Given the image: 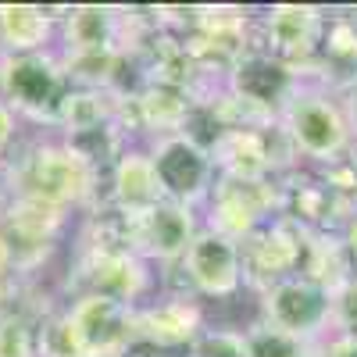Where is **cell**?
<instances>
[{"instance_id":"1","label":"cell","mask_w":357,"mask_h":357,"mask_svg":"<svg viewBox=\"0 0 357 357\" xmlns=\"http://www.w3.org/2000/svg\"><path fill=\"white\" fill-rule=\"evenodd\" d=\"M8 165H11V193L43 200L50 207H61L68 215L93 211L97 204L107 200L100 193V186H107V183L61 136H43L25 146H15Z\"/></svg>"},{"instance_id":"2","label":"cell","mask_w":357,"mask_h":357,"mask_svg":"<svg viewBox=\"0 0 357 357\" xmlns=\"http://www.w3.org/2000/svg\"><path fill=\"white\" fill-rule=\"evenodd\" d=\"M279 126L296 151V158L314 168H333L357 158L340 93L318 82H301L279 111Z\"/></svg>"},{"instance_id":"3","label":"cell","mask_w":357,"mask_h":357,"mask_svg":"<svg viewBox=\"0 0 357 357\" xmlns=\"http://www.w3.org/2000/svg\"><path fill=\"white\" fill-rule=\"evenodd\" d=\"M72 93L65 65L54 50L43 54H8L0 57V100H4L22 122H33L57 132L61 107Z\"/></svg>"},{"instance_id":"4","label":"cell","mask_w":357,"mask_h":357,"mask_svg":"<svg viewBox=\"0 0 357 357\" xmlns=\"http://www.w3.org/2000/svg\"><path fill=\"white\" fill-rule=\"evenodd\" d=\"M68 289L114 296L129 307L146 304V293L154 289L151 261H143L132 247H89L79 243L68 264Z\"/></svg>"},{"instance_id":"5","label":"cell","mask_w":357,"mask_h":357,"mask_svg":"<svg viewBox=\"0 0 357 357\" xmlns=\"http://www.w3.org/2000/svg\"><path fill=\"white\" fill-rule=\"evenodd\" d=\"M204 211H207L204 215L207 229L229 236L236 243H247L261 225L279 218L282 186H279V178H254V183H247V178L218 175Z\"/></svg>"},{"instance_id":"6","label":"cell","mask_w":357,"mask_h":357,"mask_svg":"<svg viewBox=\"0 0 357 357\" xmlns=\"http://www.w3.org/2000/svg\"><path fill=\"white\" fill-rule=\"evenodd\" d=\"M146 151H151L165 200L193 207V211L207 204V197H211V190L218 183V168H215V158L207 146H200L186 132H175V136L151 139Z\"/></svg>"},{"instance_id":"7","label":"cell","mask_w":357,"mask_h":357,"mask_svg":"<svg viewBox=\"0 0 357 357\" xmlns=\"http://www.w3.org/2000/svg\"><path fill=\"white\" fill-rule=\"evenodd\" d=\"M325 25H329V15L321 8L311 4H272L264 15H257V43L286 61L301 82L311 75L318 50H321V36Z\"/></svg>"},{"instance_id":"8","label":"cell","mask_w":357,"mask_h":357,"mask_svg":"<svg viewBox=\"0 0 357 357\" xmlns=\"http://www.w3.org/2000/svg\"><path fill=\"white\" fill-rule=\"evenodd\" d=\"M257 301H261V321L275 325L289 336L321 343L333 333V293L304 275L268 286L264 293H257Z\"/></svg>"},{"instance_id":"9","label":"cell","mask_w":357,"mask_h":357,"mask_svg":"<svg viewBox=\"0 0 357 357\" xmlns=\"http://www.w3.org/2000/svg\"><path fill=\"white\" fill-rule=\"evenodd\" d=\"M86 357H122L139 347L136 307L100 293H79L65 304Z\"/></svg>"},{"instance_id":"10","label":"cell","mask_w":357,"mask_h":357,"mask_svg":"<svg viewBox=\"0 0 357 357\" xmlns=\"http://www.w3.org/2000/svg\"><path fill=\"white\" fill-rule=\"evenodd\" d=\"M304 247H307V232L296 229L293 222L272 218L268 225H261L247 243H240V250H243V286H250L254 293H264L268 286L301 275Z\"/></svg>"},{"instance_id":"11","label":"cell","mask_w":357,"mask_h":357,"mask_svg":"<svg viewBox=\"0 0 357 357\" xmlns=\"http://www.w3.org/2000/svg\"><path fill=\"white\" fill-rule=\"evenodd\" d=\"M282 186V211L279 218L293 222L304 232H343L347 222L357 215V200L343 197L318 175H307L301 168H293L289 175L279 178Z\"/></svg>"},{"instance_id":"12","label":"cell","mask_w":357,"mask_h":357,"mask_svg":"<svg viewBox=\"0 0 357 357\" xmlns=\"http://www.w3.org/2000/svg\"><path fill=\"white\" fill-rule=\"evenodd\" d=\"M183 272L197 301H229L243 289V250L236 240L204 225L183 257Z\"/></svg>"},{"instance_id":"13","label":"cell","mask_w":357,"mask_h":357,"mask_svg":"<svg viewBox=\"0 0 357 357\" xmlns=\"http://www.w3.org/2000/svg\"><path fill=\"white\" fill-rule=\"evenodd\" d=\"M200 229H204V218L193 207H183L175 200H161L146 215L132 218V247L143 261L168 268V264L186 257V250L197 240Z\"/></svg>"},{"instance_id":"14","label":"cell","mask_w":357,"mask_h":357,"mask_svg":"<svg viewBox=\"0 0 357 357\" xmlns=\"http://www.w3.org/2000/svg\"><path fill=\"white\" fill-rule=\"evenodd\" d=\"M61 54H129V11L111 4L61 8Z\"/></svg>"},{"instance_id":"15","label":"cell","mask_w":357,"mask_h":357,"mask_svg":"<svg viewBox=\"0 0 357 357\" xmlns=\"http://www.w3.org/2000/svg\"><path fill=\"white\" fill-rule=\"evenodd\" d=\"M296 86H301V75L286 61L272 57L261 43H254L243 57H236L225 75V89L232 97H240L261 111H272V114L282 111V104L293 97Z\"/></svg>"},{"instance_id":"16","label":"cell","mask_w":357,"mask_h":357,"mask_svg":"<svg viewBox=\"0 0 357 357\" xmlns=\"http://www.w3.org/2000/svg\"><path fill=\"white\" fill-rule=\"evenodd\" d=\"M207 329L200 301L183 296H158L136 307V336L146 350H186Z\"/></svg>"},{"instance_id":"17","label":"cell","mask_w":357,"mask_h":357,"mask_svg":"<svg viewBox=\"0 0 357 357\" xmlns=\"http://www.w3.org/2000/svg\"><path fill=\"white\" fill-rule=\"evenodd\" d=\"M165 200L158 172L151 161V151L146 146H129V151L118 158L114 172H111V186H107V204H114L122 215L139 218L151 207H158Z\"/></svg>"},{"instance_id":"18","label":"cell","mask_w":357,"mask_h":357,"mask_svg":"<svg viewBox=\"0 0 357 357\" xmlns=\"http://www.w3.org/2000/svg\"><path fill=\"white\" fill-rule=\"evenodd\" d=\"M61 11L40 4H0V43L4 54H43L54 50Z\"/></svg>"},{"instance_id":"19","label":"cell","mask_w":357,"mask_h":357,"mask_svg":"<svg viewBox=\"0 0 357 357\" xmlns=\"http://www.w3.org/2000/svg\"><path fill=\"white\" fill-rule=\"evenodd\" d=\"M301 275L311 279V282H318L321 289H329V293H336L340 286H347L357 275L340 232H307Z\"/></svg>"},{"instance_id":"20","label":"cell","mask_w":357,"mask_h":357,"mask_svg":"<svg viewBox=\"0 0 357 357\" xmlns=\"http://www.w3.org/2000/svg\"><path fill=\"white\" fill-rule=\"evenodd\" d=\"M122 100L114 89H75L61 107V122H57V136H72V132H86V129H97L107 122H118L122 114Z\"/></svg>"},{"instance_id":"21","label":"cell","mask_w":357,"mask_h":357,"mask_svg":"<svg viewBox=\"0 0 357 357\" xmlns=\"http://www.w3.org/2000/svg\"><path fill=\"white\" fill-rule=\"evenodd\" d=\"M243 343H247V357H311V350L318 347L301 336H289L261 318L250 329H243Z\"/></svg>"},{"instance_id":"22","label":"cell","mask_w":357,"mask_h":357,"mask_svg":"<svg viewBox=\"0 0 357 357\" xmlns=\"http://www.w3.org/2000/svg\"><path fill=\"white\" fill-rule=\"evenodd\" d=\"M36 354L40 357H86L65 307H54L50 314L36 321Z\"/></svg>"},{"instance_id":"23","label":"cell","mask_w":357,"mask_h":357,"mask_svg":"<svg viewBox=\"0 0 357 357\" xmlns=\"http://www.w3.org/2000/svg\"><path fill=\"white\" fill-rule=\"evenodd\" d=\"M0 357H40L36 354V321L11 311L0 314Z\"/></svg>"},{"instance_id":"24","label":"cell","mask_w":357,"mask_h":357,"mask_svg":"<svg viewBox=\"0 0 357 357\" xmlns=\"http://www.w3.org/2000/svg\"><path fill=\"white\" fill-rule=\"evenodd\" d=\"M183 357H247V343L240 329H204Z\"/></svg>"},{"instance_id":"25","label":"cell","mask_w":357,"mask_h":357,"mask_svg":"<svg viewBox=\"0 0 357 357\" xmlns=\"http://www.w3.org/2000/svg\"><path fill=\"white\" fill-rule=\"evenodd\" d=\"M333 333L357 336V275L333 293Z\"/></svg>"},{"instance_id":"26","label":"cell","mask_w":357,"mask_h":357,"mask_svg":"<svg viewBox=\"0 0 357 357\" xmlns=\"http://www.w3.org/2000/svg\"><path fill=\"white\" fill-rule=\"evenodd\" d=\"M18 132H22V118H18L4 100H0V161L15 154V146H18Z\"/></svg>"},{"instance_id":"27","label":"cell","mask_w":357,"mask_h":357,"mask_svg":"<svg viewBox=\"0 0 357 357\" xmlns=\"http://www.w3.org/2000/svg\"><path fill=\"white\" fill-rule=\"evenodd\" d=\"M18 279V268H15V247L8 240V232L0 229V286L4 282H15Z\"/></svg>"},{"instance_id":"28","label":"cell","mask_w":357,"mask_h":357,"mask_svg":"<svg viewBox=\"0 0 357 357\" xmlns=\"http://www.w3.org/2000/svg\"><path fill=\"white\" fill-rule=\"evenodd\" d=\"M325 354L329 357H357V336H343V333H333L321 340Z\"/></svg>"},{"instance_id":"29","label":"cell","mask_w":357,"mask_h":357,"mask_svg":"<svg viewBox=\"0 0 357 357\" xmlns=\"http://www.w3.org/2000/svg\"><path fill=\"white\" fill-rule=\"evenodd\" d=\"M343 100V111H347V126H350V139H354V154H357V82L350 89H343L340 93Z\"/></svg>"},{"instance_id":"30","label":"cell","mask_w":357,"mask_h":357,"mask_svg":"<svg viewBox=\"0 0 357 357\" xmlns=\"http://www.w3.org/2000/svg\"><path fill=\"white\" fill-rule=\"evenodd\" d=\"M340 236H343V247H347V254H350V261H354V272H357V215L347 222V229H343Z\"/></svg>"},{"instance_id":"31","label":"cell","mask_w":357,"mask_h":357,"mask_svg":"<svg viewBox=\"0 0 357 357\" xmlns=\"http://www.w3.org/2000/svg\"><path fill=\"white\" fill-rule=\"evenodd\" d=\"M8 197H11V165L4 158V161H0V207L8 204Z\"/></svg>"},{"instance_id":"32","label":"cell","mask_w":357,"mask_h":357,"mask_svg":"<svg viewBox=\"0 0 357 357\" xmlns=\"http://www.w3.org/2000/svg\"><path fill=\"white\" fill-rule=\"evenodd\" d=\"M122 357H146V347H136V350H129V354H122Z\"/></svg>"},{"instance_id":"33","label":"cell","mask_w":357,"mask_h":357,"mask_svg":"<svg viewBox=\"0 0 357 357\" xmlns=\"http://www.w3.org/2000/svg\"><path fill=\"white\" fill-rule=\"evenodd\" d=\"M311 357H329V354H325V347H321V343H318V347H314V350H311Z\"/></svg>"}]
</instances>
